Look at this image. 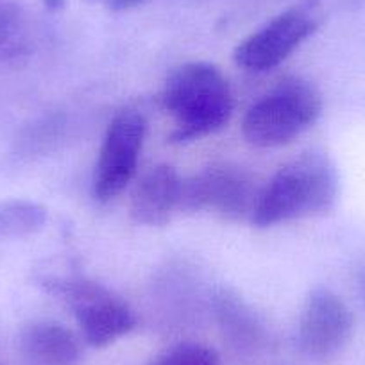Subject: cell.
Returning a JSON list of instances; mask_svg holds the SVG:
<instances>
[{
	"instance_id": "16",
	"label": "cell",
	"mask_w": 365,
	"mask_h": 365,
	"mask_svg": "<svg viewBox=\"0 0 365 365\" xmlns=\"http://www.w3.org/2000/svg\"><path fill=\"white\" fill-rule=\"evenodd\" d=\"M45 4H47L48 8H52V9H58V8H61L63 4H65V0H45Z\"/></svg>"
},
{
	"instance_id": "5",
	"label": "cell",
	"mask_w": 365,
	"mask_h": 365,
	"mask_svg": "<svg viewBox=\"0 0 365 365\" xmlns=\"http://www.w3.org/2000/svg\"><path fill=\"white\" fill-rule=\"evenodd\" d=\"M259 192L242 167L212 165L181 181L179 212H208L224 220L252 217Z\"/></svg>"
},
{
	"instance_id": "3",
	"label": "cell",
	"mask_w": 365,
	"mask_h": 365,
	"mask_svg": "<svg viewBox=\"0 0 365 365\" xmlns=\"http://www.w3.org/2000/svg\"><path fill=\"white\" fill-rule=\"evenodd\" d=\"M321 111L322 97L310 81H279L249 108L242 120V135L262 149L287 145L314 125Z\"/></svg>"
},
{
	"instance_id": "14",
	"label": "cell",
	"mask_w": 365,
	"mask_h": 365,
	"mask_svg": "<svg viewBox=\"0 0 365 365\" xmlns=\"http://www.w3.org/2000/svg\"><path fill=\"white\" fill-rule=\"evenodd\" d=\"M153 365H222V360L212 347L185 342L161 353Z\"/></svg>"
},
{
	"instance_id": "7",
	"label": "cell",
	"mask_w": 365,
	"mask_h": 365,
	"mask_svg": "<svg viewBox=\"0 0 365 365\" xmlns=\"http://www.w3.org/2000/svg\"><path fill=\"white\" fill-rule=\"evenodd\" d=\"M147 122L142 113L124 110L108 125L93 174V197L111 201L133 181L145 142Z\"/></svg>"
},
{
	"instance_id": "8",
	"label": "cell",
	"mask_w": 365,
	"mask_h": 365,
	"mask_svg": "<svg viewBox=\"0 0 365 365\" xmlns=\"http://www.w3.org/2000/svg\"><path fill=\"white\" fill-rule=\"evenodd\" d=\"M353 329L349 307L331 290L315 289L301 312L297 342L308 356L328 358L346 347Z\"/></svg>"
},
{
	"instance_id": "2",
	"label": "cell",
	"mask_w": 365,
	"mask_h": 365,
	"mask_svg": "<svg viewBox=\"0 0 365 365\" xmlns=\"http://www.w3.org/2000/svg\"><path fill=\"white\" fill-rule=\"evenodd\" d=\"M161 104L174 118L170 142L185 143L219 131L230 122L235 101L227 79L212 63H185L172 70Z\"/></svg>"
},
{
	"instance_id": "9",
	"label": "cell",
	"mask_w": 365,
	"mask_h": 365,
	"mask_svg": "<svg viewBox=\"0 0 365 365\" xmlns=\"http://www.w3.org/2000/svg\"><path fill=\"white\" fill-rule=\"evenodd\" d=\"M181 181L178 170L170 165L150 167L136 181L129 201V215L142 226H165L172 213L179 210Z\"/></svg>"
},
{
	"instance_id": "6",
	"label": "cell",
	"mask_w": 365,
	"mask_h": 365,
	"mask_svg": "<svg viewBox=\"0 0 365 365\" xmlns=\"http://www.w3.org/2000/svg\"><path fill=\"white\" fill-rule=\"evenodd\" d=\"M319 24L321 15L315 6L301 4L287 9L237 45L235 63L251 72L276 68L319 29Z\"/></svg>"
},
{
	"instance_id": "13",
	"label": "cell",
	"mask_w": 365,
	"mask_h": 365,
	"mask_svg": "<svg viewBox=\"0 0 365 365\" xmlns=\"http://www.w3.org/2000/svg\"><path fill=\"white\" fill-rule=\"evenodd\" d=\"M24 11L15 0H0V59L19 48L24 33Z\"/></svg>"
},
{
	"instance_id": "11",
	"label": "cell",
	"mask_w": 365,
	"mask_h": 365,
	"mask_svg": "<svg viewBox=\"0 0 365 365\" xmlns=\"http://www.w3.org/2000/svg\"><path fill=\"white\" fill-rule=\"evenodd\" d=\"M220 328L238 346H256L262 340L263 329L251 308L238 294L220 289L213 299Z\"/></svg>"
},
{
	"instance_id": "4",
	"label": "cell",
	"mask_w": 365,
	"mask_h": 365,
	"mask_svg": "<svg viewBox=\"0 0 365 365\" xmlns=\"http://www.w3.org/2000/svg\"><path fill=\"white\" fill-rule=\"evenodd\" d=\"M41 285L68 304L88 346L108 347L136 328L131 307L101 283L86 278H47Z\"/></svg>"
},
{
	"instance_id": "1",
	"label": "cell",
	"mask_w": 365,
	"mask_h": 365,
	"mask_svg": "<svg viewBox=\"0 0 365 365\" xmlns=\"http://www.w3.org/2000/svg\"><path fill=\"white\" fill-rule=\"evenodd\" d=\"M339 199V174L324 153H304L283 165L259 192L252 224L270 227L331 212Z\"/></svg>"
},
{
	"instance_id": "17",
	"label": "cell",
	"mask_w": 365,
	"mask_h": 365,
	"mask_svg": "<svg viewBox=\"0 0 365 365\" xmlns=\"http://www.w3.org/2000/svg\"><path fill=\"white\" fill-rule=\"evenodd\" d=\"M361 289H364V297H365V278H364V283H361Z\"/></svg>"
},
{
	"instance_id": "10",
	"label": "cell",
	"mask_w": 365,
	"mask_h": 365,
	"mask_svg": "<svg viewBox=\"0 0 365 365\" xmlns=\"http://www.w3.org/2000/svg\"><path fill=\"white\" fill-rule=\"evenodd\" d=\"M20 349L33 365H76L83 356L79 336L52 321L27 324L20 333Z\"/></svg>"
},
{
	"instance_id": "15",
	"label": "cell",
	"mask_w": 365,
	"mask_h": 365,
	"mask_svg": "<svg viewBox=\"0 0 365 365\" xmlns=\"http://www.w3.org/2000/svg\"><path fill=\"white\" fill-rule=\"evenodd\" d=\"M88 2L103 6V8L108 9V11L120 13V11H129V9L138 8V6H142L145 0H88Z\"/></svg>"
},
{
	"instance_id": "12",
	"label": "cell",
	"mask_w": 365,
	"mask_h": 365,
	"mask_svg": "<svg viewBox=\"0 0 365 365\" xmlns=\"http://www.w3.org/2000/svg\"><path fill=\"white\" fill-rule=\"evenodd\" d=\"M48 212L40 202L29 199L0 201V235L8 238H26L43 230Z\"/></svg>"
}]
</instances>
